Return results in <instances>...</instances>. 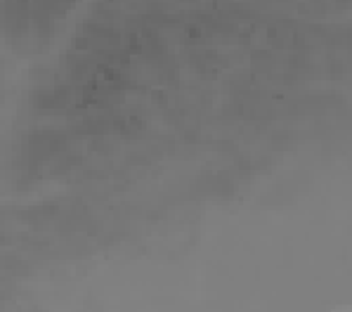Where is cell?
<instances>
[{
	"instance_id": "cell-1",
	"label": "cell",
	"mask_w": 352,
	"mask_h": 312,
	"mask_svg": "<svg viewBox=\"0 0 352 312\" xmlns=\"http://www.w3.org/2000/svg\"><path fill=\"white\" fill-rule=\"evenodd\" d=\"M74 0H5V21L14 26V41L34 43L38 50L41 43L50 41L59 21H64L69 5Z\"/></svg>"
}]
</instances>
